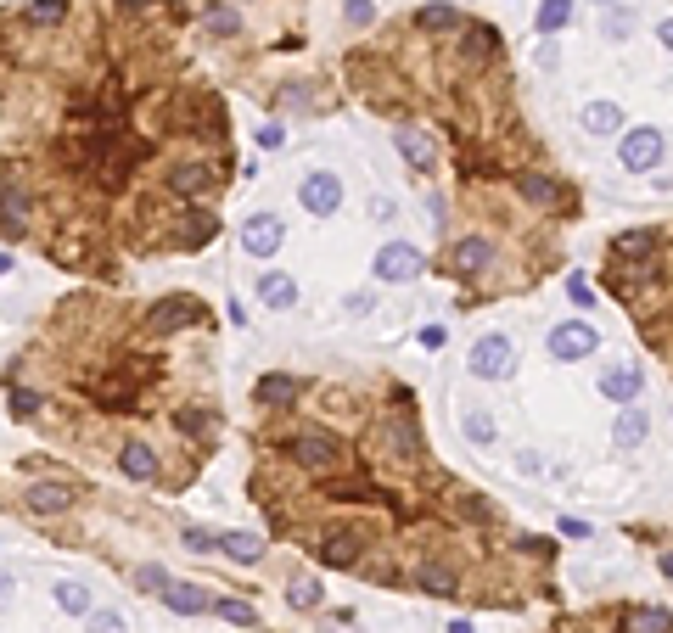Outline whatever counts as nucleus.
<instances>
[{
    "label": "nucleus",
    "mask_w": 673,
    "mask_h": 633,
    "mask_svg": "<svg viewBox=\"0 0 673 633\" xmlns=\"http://www.w3.org/2000/svg\"><path fill=\"white\" fill-rule=\"evenodd\" d=\"M421 269H427V258H421L410 241H387L382 253H376V275H382V281H393V286L416 281Z\"/></svg>",
    "instance_id": "20e7f679"
},
{
    "label": "nucleus",
    "mask_w": 673,
    "mask_h": 633,
    "mask_svg": "<svg viewBox=\"0 0 673 633\" xmlns=\"http://www.w3.org/2000/svg\"><path fill=\"white\" fill-rule=\"evenodd\" d=\"M298 197H303V208H309V213L326 219V213L343 208V180H337V174H309V180L298 185Z\"/></svg>",
    "instance_id": "423d86ee"
},
{
    "label": "nucleus",
    "mask_w": 673,
    "mask_h": 633,
    "mask_svg": "<svg viewBox=\"0 0 673 633\" xmlns=\"http://www.w3.org/2000/svg\"><path fill=\"white\" fill-rule=\"evenodd\" d=\"M6 600H12V577L0 572V605H6Z\"/></svg>",
    "instance_id": "cd10ccee"
},
{
    "label": "nucleus",
    "mask_w": 673,
    "mask_h": 633,
    "mask_svg": "<svg viewBox=\"0 0 673 633\" xmlns=\"http://www.w3.org/2000/svg\"><path fill=\"white\" fill-rule=\"evenodd\" d=\"M662 572H668V577H673V555H662Z\"/></svg>",
    "instance_id": "c756f323"
},
{
    "label": "nucleus",
    "mask_w": 673,
    "mask_h": 633,
    "mask_svg": "<svg viewBox=\"0 0 673 633\" xmlns=\"http://www.w3.org/2000/svg\"><path fill=\"white\" fill-rule=\"evenodd\" d=\"M371 17H376V6H371V0H348V23H354V29H365Z\"/></svg>",
    "instance_id": "b1692460"
},
{
    "label": "nucleus",
    "mask_w": 673,
    "mask_h": 633,
    "mask_svg": "<svg viewBox=\"0 0 673 633\" xmlns=\"http://www.w3.org/2000/svg\"><path fill=\"white\" fill-rule=\"evenodd\" d=\"M90 633H124V617H118V611H96V617H90Z\"/></svg>",
    "instance_id": "5701e85b"
},
{
    "label": "nucleus",
    "mask_w": 673,
    "mask_h": 633,
    "mask_svg": "<svg viewBox=\"0 0 673 633\" xmlns=\"http://www.w3.org/2000/svg\"><path fill=\"white\" fill-rule=\"evenodd\" d=\"M258 297H264L270 309H292V303H298V286H292V275L264 269V275H258Z\"/></svg>",
    "instance_id": "ddd939ff"
},
{
    "label": "nucleus",
    "mask_w": 673,
    "mask_h": 633,
    "mask_svg": "<svg viewBox=\"0 0 673 633\" xmlns=\"http://www.w3.org/2000/svg\"><path fill=\"white\" fill-rule=\"evenodd\" d=\"M460 23H466V17H460L455 6H427V12L410 17V29H416V34H455Z\"/></svg>",
    "instance_id": "f8f14e48"
},
{
    "label": "nucleus",
    "mask_w": 673,
    "mask_h": 633,
    "mask_svg": "<svg viewBox=\"0 0 673 633\" xmlns=\"http://www.w3.org/2000/svg\"><path fill=\"white\" fill-rule=\"evenodd\" d=\"M281 236H287V225H281L275 213H258V219H247V230H242V253L247 258H270L275 247H281Z\"/></svg>",
    "instance_id": "6e6552de"
},
{
    "label": "nucleus",
    "mask_w": 673,
    "mask_h": 633,
    "mask_svg": "<svg viewBox=\"0 0 673 633\" xmlns=\"http://www.w3.org/2000/svg\"><path fill=\"white\" fill-rule=\"evenodd\" d=\"M214 611L225 622H236V628H258V611H253V605H242V600H214Z\"/></svg>",
    "instance_id": "aec40b11"
},
{
    "label": "nucleus",
    "mask_w": 673,
    "mask_h": 633,
    "mask_svg": "<svg viewBox=\"0 0 673 633\" xmlns=\"http://www.w3.org/2000/svg\"><path fill=\"white\" fill-rule=\"evenodd\" d=\"M516 370V348H511V337H483V342H472V376H483V381H505Z\"/></svg>",
    "instance_id": "7ed1b4c3"
},
{
    "label": "nucleus",
    "mask_w": 673,
    "mask_h": 633,
    "mask_svg": "<svg viewBox=\"0 0 673 633\" xmlns=\"http://www.w3.org/2000/svg\"><path fill=\"white\" fill-rule=\"evenodd\" d=\"M584 129H589V135H617V129H623V107H617V101H589V107H584Z\"/></svg>",
    "instance_id": "4468645a"
},
{
    "label": "nucleus",
    "mask_w": 673,
    "mask_h": 633,
    "mask_svg": "<svg viewBox=\"0 0 673 633\" xmlns=\"http://www.w3.org/2000/svg\"><path fill=\"white\" fill-rule=\"evenodd\" d=\"M533 23H539V34H556V29H567V23H573V0H545Z\"/></svg>",
    "instance_id": "f3484780"
},
{
    "label": "nucleus",
    "mask_w": 673,
    "mask_h": 633,
    "mask_svg": "<svg viewBox=\"0 0 673 633\" xmlns=\"http://www.w3.org/2000/svg\"><path fill=\"white\" fill-rule=\"evenodd\" d=\"M393 141H399V152H404V163H410V169H421V174L432 169V141L421 135V129H399Z\"/></svg>",
    "instance_id": "2eb2a0df"
},
{
    "label": "nucleus",
    "mask_w": 673,
    "mask_h": 633,
    "mask_svg": "<svg viewBox=\"0 0 673 633\" xmlns=\"http://www.w3.org/2000/svg\"><path fill=\"white\" fill-rule=\"evenodd\" d=\"M460 426H466V437H472V443H494V421H488L483 409H466V415H460Z\"/></svg>",
    "instance_id": "6ab92c4d"
},
{
    "label": "nucleus",
    "mask_w": 673,
    "mask_h": 633,
    "mask_svg": "<svg viewBox=\"0 0 673 633\" xmlns=\"http://www.w3.org/2000/svg\"><path fill=\"white\" fill-rule=\"evenodd\" d=\"M662 163V135L657 129H629L623 135V169L645 174V169H657Z\"/></svg>",
    "instance_id": "0eeeda50"
},
{
    "label": "nucleus",
    "mask_w": 673,
    "mask_h": 633,
    "mask_svg": "<svg viewBox=\"0 0 673 633\" xmlns=\"http://www.w3.org/2000/svg\"><path fill=\"white\" fill-rule=\"evenodd\" d=\"M640 381H645V370L640 365H612L601 376V393H606V404H634V393H640Z\"/></svg>",
    "instance_id": "9b49d317"
},
{
    "label": "nucleus",
    "mask_w": 673,
    "mask_h": 633,
    "mask_svg": "<svg viewBox=\"0 0 673 633\" xmlns=\"http://www.w3.org/2000/svg\"><path fill=\"white\" fill-rule=\"evenodd\" d=\"M214 359L219 325L202 297L68 292L6 359L0 393L12 421L57 454L186 493L225 432Z\"/></svg>",
    "instance_id": "f03ea898"
},
{
    "label": "nucleus",
    "mask_w": 673,
    "mask_h": 633,
    "mask_svg": "<svg viewBox=\"0 0 673 633\" xmlns=\"http://www.w3.org/2000/svg\"><path fill=\"white\" fill-rule=\"evenodd\" d=\"M57 605L62 611H90V594L79 583H57Z\"/></svg>",
    "instance_id": "4be33fe9"
},
{
    "label": "nucleus",
    "mask_w": 673,
    "mask_h": 633,
    "mask_svg": "<svg viewBox=\"0 0 673 633\" xmlns=\"http://www.w3.org/2000/svg\"><path fill=\"white\" fill-rule=\"evenodd\" d=\"M186 549H197V555H208V549H219V538H214V533H197V527H191V533H186Z\"/></svg>",
    "instance_id": "393cba45"
},
{
    "label": "nucleus",
    "mask_w": 673,
    "mask_h": 633,
    "mask_svg": "<svg viewBox=\"0 0 673 633\" xmlns=\"http://www.w3.org/2000/svg\"><path fill=\"white\" fill-rule=\"evenodd\" d=\"M657 40H662V45H668V51H673V17H668V23H662V29H657Z\"/></svg>",
    "instance_id": "bb28decb"
},
{
    "label": "nucleus",
    "mask_w": 673,
    "mask_h": 633,
    "mask_svg": "<svg viewBox=\"0 0 673 633\" xmlns=\"http://www.w3.org/2000/svg\"><path fill=\"white\" fill-rule=\"evenodd\" d=\"M595 348H601V337H595L584 320H567V325L550 331V353H556V359H589Z\"/></svg>",
    "instance_id": "39448f33"
},
{
    "label": "nucleus",
    "mask_w": 673,
    "mask_h": 633,
    "mask_svg": "<svg viewBox=\"0 0 673 633\" xmlns=\"http://www.w3.org/2000/svg\"><path fill=\"white\" fill-rule=\"evenodd\" d=\"M163 605L180 611V617H202V611H214V594H202L197 583H180V577H163Z\"/></svg>",
    "instance_id": "1a4fd4ad"
},
{
    "label": "nucleus",
    "mask_w": 673,
    "mask_h": 633,
    "mask_svg": "<svg viewBox=\"0 0 673 633\" xmlns=\"http://www.w3.org/2000/svg\"><path fill=\"white\" fill-rule=\"evenodd\" d=\"M371 208H376V219H393V213H399V202H393V197H376Z\"/></svg>",
    "instance_id": "a878e982"
},
{
    "label": "nucleus",
    "mask_w": 673,
    "mask_h": 633,
    "mask_svg": "<svg viewBox=\"0 0 673 633\" xmlns=\"http://www.w3.org/2000/svg\"><path fill=\"white\" fill-rule=\"evenodd\" d=\"M68 505H73L68 482H34V488H23V510H34V516H62Z\"/></svg>",
    "instance_id": "9d476101"
},
{
    "label": "nucleus",
    "mask_w": 673,
    "mask_h": 633,
    "mask_svg": "<svg viewBox=\"0 0 673 633\" xmlns=\"http://www.w3.org/2000/svg\"><path fill=\"white\" fill-rule=\"evenodd\" d=\"M180 29V0L0 6V241L107 281L219 236L236 146Z\"/></svg>",
    "instance_id": "f257e3e1"
},
{
    "label": "nucleus",
    "mask_w": 673,
    "mask_h": 633,
    "mask_svg": "<svg viewBox=\"0 0 673 633\" xmlns=\"http://www.w3.org/2000/svg\"><path fill=\"white\" fill-rule=\"evenodd\" d=\"M219 549H225L230 561H258V555H264V544L247 538V533H219Z\"/></svg>",
    "instance_id": "a211bd4d"
},
{
    "label": "nucleus",
    "mask_w": 673,
    "mask_h": 633,
    "mask_svg": "<svg viewBox=\"0 0 673 633\" xmlns=\"http://www.w3.org/2000/svg\"><path fill=\"white\" fill-rule=\"evenodd\" d=\"M287 605H292V611H315V605H320V583H309V577H298V583H292V589H287Z\"/></svg>",
    "instance_id": "412c9836"
},
{
    "label": "nucleus",
    "mask_w": 673,
    "mask_h": 633,
    "mask_svg": "<svg viewBox=\"0 0 673 633\" xmlns=\"http://www.w3.org/2000/svg\"><path fill=\"white\" fill-rule=\"evenodd\" d=\"M449 633H472V622H455V628H449Z\"/></svg>",
    "instance_id": "c85d7f7f"
},
{
    "label": "nucleus",
    "mask_w": 673,
    "mask_h": 633,
    "mask_svg": "<svg viewBox=\"0 0 673 633\" xmlns=\"http://www.w3.org/2000/svg\"><path fill=\"white\" fill-rule=\"evenodd\" d=\"M645 432H651L645 409H623V415H617V449H640Z\"/></svg>",
    "instance_id": "dca6fc26"
},
{
    "label": "nucleus",
    "mask_w": 673,
    "mask_h": 633,
    "mask_svg": "<svg viewBox=\"0 0 673 633\" xmlns=\"http://www.w3.org/2000/svg\"><path fill=\"white\" fill-rule=\"evenodd\" d=\"M601 6H617V0H601Z\"/></svg>",
    "instance_id": "7c9ffc66"
}]
</instances>
